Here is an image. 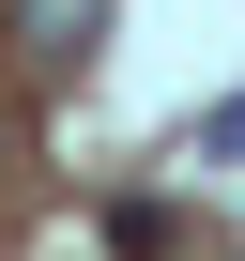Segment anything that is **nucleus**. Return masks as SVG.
Masks as SVG:
<instances>
[{
	"mask_svg": "<svg viewBox=\"0 0 245 261\" xmlns=\"http://www.w3.org/2000/svg\"><path fill=\"white\" fill-rule=\"evenodd\" d=\"M92 31H107V0H16V46L31 62H92Z\"/></svg>",
	"mask_w": 245,
	"mask_h": 261,
	"instance_id": "nucleus-1",
	"label": "nucleus"
}]
</instances>
